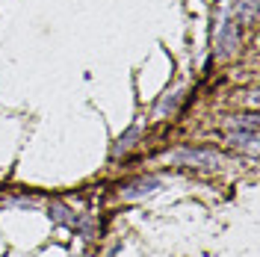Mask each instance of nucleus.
I'll use <instances>...</instances> for the list:
<instances>
[{
  "label": "nucleus",
  "instance_id": "f03ea898",
  "mask_svg": "<svg viewBox=\"0 0 260 257\" xmlns=\"http://www.w3.org/2000/svg\"><path fill=\"white\" fill-rule=\"evenodd\" d=\"M237 48H240V27L231 18H225L219 24V33H216V56L228 59V56L237 53Z\"/></svg>",
  "mask_w": 260,
  "mask_h": 257
},
{
  "label": "nucleus",
  "instance_id": "0eeeda50",
  "mask_svg": "<svg viewBox=\"0 0 260 257\" xmlns=\"http://www.w3.org/2000/svg\"><path fill=\"white\" fill-rule=\"evenodd\" d=\"M50 219H53V222H59V225H68V228H74V222H77V216L65 207V204H59V201H53V204H50Z\"/></svg>",
  "mask_w": 260,
  "mask_h": 257
},
{
  "label": "nucleus",
  "instance_id": "1a4fd4ad",
  "mask_svg": "<svg viewBox=\"0 0 260 257\" xmlns=\"http://www.w3.org/2000/svg\"><path fill=\"white\" fill-rule=\"evenodd\" d=\"M240 18L251 24L257 18V0H240Z\"/></svg>",
  "mask_w": 260,
  "mask_h": 257
},
{
  "label": "nucleus",
  "instance_id": "6e6552de",
  "mask_svg": "<svg viewBox=\"0 0 260 257\" xmlns=\"http://www.w3.org/2000/svg\"><path fill=\"white\" fill-rule=\"evenodd\" d=\"M228 127H245V130H257V113H248V115H237L228 121Z\"/></svg>",
  "mask_w": 260,
  "mask_h": 257
},
{
  "label": "nucleus",
  "instance_id": "423d86ee",
  "mask_svg": "<svg viewBox=\"0 0 260 257\" xmlns=\"http://www.w3.org/2000/svg\"><path fill=\"white\" fill-rule=\"evenodd\" d=\"M180 101H183V89H175V92H169V95L160 98V104H157V110H154V115L157 118H166V115H175L180 107Z\"/></svg>",
  "mask_w": 260,
  "mask_h": 257
},
{
  "label": "nucleus",
  "instance_id": "7ed1b4c3",
  "mask_svg": "<svg viewBox=\"0 0 260 257\" xmlns=\"http://www.w3.org/2000/svg\"><path fill=\"white\" fill-rule=\"evenodd\" d=\"M160 177H139V180H133V183H127L124 189H121V198L124 201H139V198H145V195L157 192L160 189Z\"/></svg>",
  "mask_w": 260,
  "mask_h": 257
},
{
  "label": "nucleus",
  "instance_id": "20e7f679",
  "mask_svg": "<svg viewBox=\"0 0 260 257\" xmlns=\"http://www.w3.org/2000/svg\"><path fill=\"white\" fill-rule=\"evenodd\" d=\"M228 145L240 148V151H248L254 154L257 151V130H245V127H228Z\"/></svg>",
  "mask_w": 260,
  "mask_h": 257
},
{
  "label": "nucleus",
  "instance_id": "39448f33",
  "mask_svg": "<svg viewBox=\"0 0 260 257\" xmlns=\"http://www.w3.org/2000/svg\"><path fill=\"white\" fill-rule=\"evenodd\" d=\"M139 136H142V127H139V124L127 127L124 133H121V136H118V142L113 145V151H110V154H113V157H121V154H127L130 148L139 142Z\"/></svg>",
  "mask_w": 260,
  "mask_h": 257
},
{
  "label": "nucleus",
  "instance_id": "f257e3e1",
  "mask_svg": "<svg viewBox=\"0 0 260 257\" xmlns=\"http://www.w3.org/2000/svg\"><path fill=\"white\" fill-rule=\"evenodd\" d=\"M166 160L172 163H186V166H198V169H216L222 163V154L213 148H180L166 154Z\"/></svg>",
  "mask_w": 260,
  "mask_h": 257
}]
</instances>
